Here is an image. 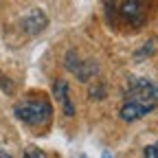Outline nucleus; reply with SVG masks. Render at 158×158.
<instances>
[{"label": "nucleus", "instance_id": "f257e3e1", "mask_svg": "<svg viewBox=\"0 0 158 158\" xmlns=\"http://www.w3.org/2000/svg\"><path fill=\"white\" fill-rule=\"evenodd\" d=\"M154 108H158V84L143 77L130 79L125 88V101L121 106V118L123 121H138Z\"/></svg>", "mask_w": 158, "mask_h": 158}, {"label": "nucleus", "instance_id": "f03ea898", "mask_svg": "<svg viewBox=\"0 0 158 158\" xmlns=\"http://www.w3.org/2000/svg\"><path fill=\"white\" fill-rule=\"evenodd\" d=\"M13 112H15V116L20 118V121L31 125V127H44V125H48L51 116H53V108H51L48 99L44 94L37 97V99H27V101L15 103Z\"/></svg>", "mask_w": 158, "mask_h": 158}, {"label": "nucleus", "instance_id": "7ed1b4c3", "mask_svg": "<svg viewBox=\"0 0 158 158\" xmlns=\"http://www.w3.org/2000/svg\"><path fill=\"white\" fill-rule=\"evenodd\" d=\"M118 11H121L125 22H130L134 27H141V24H145V20H147L149 0H125Z\"/></svg>", "mask_w": 158, "mask_h": 158}, {"label": "nucleus", "instance_id": "20e7f679", "mask_svg": "<svg viewBox=\"0 0 158 158\" xmlns=\"http://www.w3.org/2000/svg\"><path fill=\"white\" fill-rule=\"evenodd\" d=\"M66 68L70 70V73H75L81 81H88V79L97 73V64L94 62H79V57H77V53L75 51H70L68 55H66Z\"/></svg>", "mask_w": 158, "mask_h": 158}, {"label": "nucleus", "instance_id": "39448f33", "mask_svg": "<svg viewBox=\"0 0 158 158\" xmlns=\"http://www.w3.org/2000/svg\"><path fill=\"white\" fill-rule=\"evenodd\" d=\"M46 22H48L46 15L40 11V9H33V11L24 18V31L31 33V35H35V33H40V31H44Z\"/></svg>", "mask_w": 158, "mask_h": 158}, {"label": "nucleus", "instance_id": "423d86ee", "mask_svg": "<svg viewBox=\"0 0 158 158\" xmlns=\"http://www.w3.org/2000/svg\"><path fill=\"white\" fill-rule=\"evenodd\" d=\"M55 90H57V97H59V101H62V106H64L66 116H73V114H75V108H73L70 97H68V84H66V81H57Z\"/></svg>", "mask_w": 158, "mask_h": 158}, {"label": "nucleus", "instance_id": "0eeeda50", "mask_svg": "<svg viewBox=\"0 0 158 158\" xmlns=\"http://www.w3.org/2000/svg\"><path fill=\"white\" fill-rule=\"evenodd\" d=\"M143 156H145V158H158V149H156V145H147V147L143 149Z\"/></svg>", "mask_w": 158, "mask_h": 158}, {"label": "nucleus", "instance_id": "6e6552de", "mask_svg": "<svg viewBox=\"0 0 158 158\" xmlns=\"http://www.w3.org/2000/svg\"><path fill=\"white\" fill-rule=\"evenodd\" d=\"M24 158H46V156H44L42 149H35V147H33V149H29V152L24 154Z\"/></svg>", "mask_w": 158, "mask_h": 158}, {"label": "nucleus", "instance_id": "1a4fd4ad", "mask_svg": "<svg viewBox=\"0 0 158 158\" xmlns=\"http://www.w3.org/2000/svg\"><path fill=\"white\" fill-rule=\"evenodd\" d=\"M0 158H11V156H9L7 152H2V149H0Z\"/></svg>", "mask_w": 158, "mask_h": 158}, {"label": "nucleus", "instance_id": "9d476101", "mask_svg": "<svg viewBox=\"0 0 158 158\" xmlns=\"http://www.w3.org/2000/svg\"><path fill=\"white\" fill-rule=\"evenodd\" d=\"M103 158H112V156H110V154H108V152H106V154H103Z\"/></svg>", "mask_w": 158, "mask_h": 158}, {"label": "nucleus", "instance_id": "9b49d317", "mask_svg": "<svg viewBox=\"0 0 158 158\" xmlns=\"http://www.w3.org/2000/svg\"><path fill=\"white\" fill-rule=\"evenodd\" d=\"M79 158H88V156H79Z\"/></svg>", "mask_w": 158, "mask_h": 158}, {"label": "nucleus", "instance_id": "f8f14e48", "mask_svg": "<svg viewBox=\"0 0 158 158\" xmlns=\"http://www.w3.org/2000/svg\"><path fill=\"white\" fill-rule=\"evenodd\" d=\"M156 149H158V143H156Z\"/></svg>", "mask_w": 158, "mask_h": 158}]
</instances>
